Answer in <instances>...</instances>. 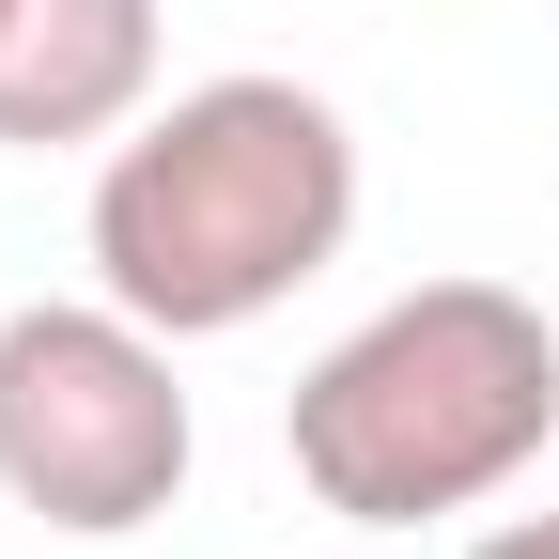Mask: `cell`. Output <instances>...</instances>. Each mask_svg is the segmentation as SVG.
I'll use <instances>...</instances> for the list:
<instances>
[{
    "label": "cell",
    "instance_id": "cell-4",
    "mask_svg": "<svg viewBox=\"0 0 559 559\" xmlns=\"http://www.w3.org/2000/svg\"><path fill=\"white\" fill-rule=\"evenodd\" d=\"M156 109V0H0V140L79 156Z\"/></svg>",
    "mask_w": 559,
    "mask_h": 559
},
{
    "label": "cell",
    "instance_id": "cell-3",
    "mask_svg": "<svg viewBox=\"0 0 559 559\" xmlns=\"http://www.w3.org/2000/svg\"><path fill=\"white\" fill-rule=\"evenodd\" d=\"M202 419L171 389V342L124 296H32L0 311V498L62 544H124L187 498Z\"/></svg>",
    "mask_w": 559,
    "mask_h": 559
},
{
    "label": "cell",
    "instance_id": "cell-5",
    "mask_svg": "<svg viewBox=\"0 0 559 559\" xmlns=\"http://www.w3.org/2000/svg\"><path fill=\"white\" fill-rule=\"evenodd\" d=\"M466 559H559V513H528V528H481Z\"/></svg>",
    "mask_w": 559,
    "mask_h": 559
},
{
    "label": "cell",
    "instance_id": "cell-1",
    "mask_svg": "<svg viewBox=\"0 0 559 559\" xmlns=\"http://www.w3.org/2000/svg\"><path fill=\"white\" fill-rule=\"evenodd\" d=\"M358 234V124L311 79H202L140 109L94 171V280L156 342L264 326Z\"/></svg>",
    "mask_w": 559,
    "mask_h": 559
},
{
    "label": "cell",
    "instance_id": "cell-2",
    "mask_svg": "<svg viewBox=\"0 0 559 559\" xmlns=\"http://www.w3.org/2000/svg\"><path fill=\"white\" fill-rule=\"evenodd\" d=\"M559 436V326L513 280H419L373 326H342L280 404V451L342 528L466 513Z\"/></svg>",
    "mask_w": 559,
    "mask_h": 559
}]
</instances>
